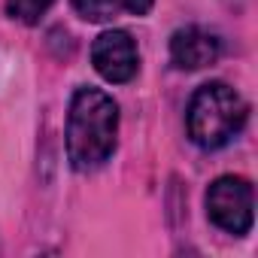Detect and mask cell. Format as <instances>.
<instances>
[{"label": "cell", "mask_w": 258, "mask_h": 258, "mask_svg": "<svg viewBox=\"0 0 258 258\" xmlns=\"http://www.w3.org/2000/svg\"><path fill=\"white\" fill-rule=\"evenodd\" d=\"M52 4L55 0H7V13H10V19H16L22 25H37L49 13Z\"/></svg>", "instance_id": "8992f818"}, {"label": "cell", "mask_w": 258, "mask_h": 258, "mask_svg": "<svg viewBox=\"0 0 258 258\" xmlns=\"http://www.w3.org/2000/svg\"><path fill=\"white\" fill-rule=\"evenodd\" d=\"M70 4L85 22H109L118 13L115 0H70Z\"/></svg>", "instance_id": "52a82bcc"}, {"label": "cell", "mask_w": 258, "mask_h": 258, "mask_svg": "<svg viewBox=\"0 0 258 258\" xmlns=\"http://www.w3.org/2000/svg\"><path fill=\"white\" fill-rule=\"evenodd\" d=\"M219 55H222V40L201 25L179 28L170 37V64L176 70H204L216 64Z\"/></svg>", "instance_id": "5b68a950"}, {"label": "cell", "mask_w": 258, "mask_h": 258, "mask_svg": "<svg viewBox=\"0 0 258 258\" xmlns=\"http://www.w3.org/2000/svg\"><path fill=\"white\" fill-rule=\"evenodd\" d=\"M118 137V106L100 88H79L67 115V158L73 170L88 173L109 161Z\"/></svg>", "instance_id": "6da1fadb"}, {"label": "cell", "mask_w": 258, "mask_h": 258, "mask_svg": "<svg viewBox=\"0 0 258 258\" xmlns=\"http://www.w3.org/2000/svg\"><path fill=\"white\" fill-rule=\"evenodd\" d=\"M246 115L249 106L231 85L207 82L188 100V112H185L188 137L201 149H222L243 131Z\"/></svg>", "instance_id": "7a4b0ae2"}, {"label": "cell", "mask_w": 258, "mask_h": 258, "mask_svg": "<svg viewBox=\"0 0 258 258\" xmlns=\"http://www.w3.org/2000/svg\"><path fill=\"white\" fill-rule=\"evenodd\" d=\"M255 204H252V185L243 176H219L207 188V216L216 228L228 234H249L252 219H255Z\"/></svg>", "instance_id": "3957f363"}, {"label": "cell", "mask_w": 258, "mask_h": 258, "mask_svg": "<svg viewBox=\"0 0 258 258\" xmlns=\"http://www.w3.org/2000/svg\"><path fill=\"white\" fill-rule=\"evenodd\" d=\"M155 0H115V7L124 10V13H131V16H146L152 10Z\"/></svg>", "instance_id": "ba28073f"}, {"label": "cell", "mask_w": 258, "mask_h": 258, "mask_svg": "<svg viewBox=\"0 0 258 258\" xmlns=\"http://www.w3.org/2000/svg\"><path fill=\"white\" fill-rule=\"evenodd\" d=\"M91 64L94 70L112 82V85H121V82H131L140 70V52H137V43L127 31H103L94 46H91Z\"/></svg>", "instance_id": "277c9868"}]
</instances>
